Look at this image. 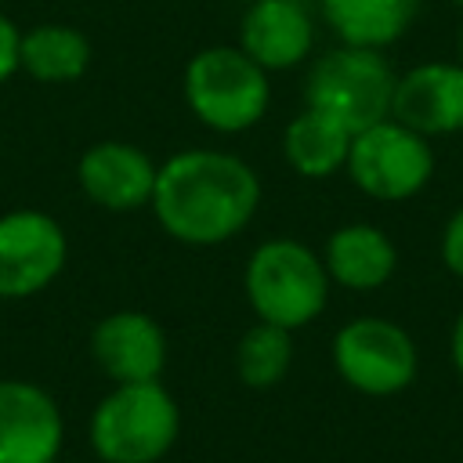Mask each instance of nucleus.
Returning a JSON list of instances; mask_svg holds the SVG:
<instances>
[{
  "label": "nucleus",
  "instance_id": "1",
  "mask_svg": "<svg viewBox=\"0 0 463 463\" xmlns=\"http://www.w3.org/2000/svg\"><path fill=\"white\" fill-rule=\"evenodd\" d=\"M152 213L181 246H221L260 210L257 170L221 148H181L156 170Z\"/></svg>",
  "mask_w": 463,
  "mask_h": 463
},
{
  "label": "nucleus",
  "instance_id": "2",
  "mask_svg": "<svg viewBox=\"0 0 463 463\" xmlns=\"http://www.w3.org/2000/svg\"><path fill=\"white\" fill-rule=\"evenodd\" d=\"M329 271L322 264V253H315L307 242L279 235L264 239L242 268V289L246 304L260 322L300 329L315 322L326 311L329 300Z\"/></svg>",
  "mask_w": 463,
  "mask_h": 463
},
{
  "label": "nucleus",
  "instance_id": "3",
  "mask_svg": "<svg viewBox=\"0 0 463 463\" xmlns=\"http://www.w3.org/2000/svg\"><path fill=\"white\" fill-rule=\"evenodd\" d=\"M90 449L101 463H159L181 434V409L163 380L116 383L90 412Z\"/></svg>",
  "mask_w": 463,
  "mask_h": 463
},
{
  "label": "nucleus",
  "instance_id": "4",
  "mask_svg": "<svg viewBox=\"0 0 463 463\" xmlns=\"http://www.w3.org/2000/svg\"><path fill=\"white\" fill-rule=\"evenodd\" d=\"M184 101L203 127L217 134H242L264 119L271 80L239 43H213L188 58Z\"/></svg>",
  "mask_w": 463,
  "mask_h": 463
},
{
  "label": "nucleus",
  "instance_id": "5",
  "mask_svg": "<svg viewBox=\"0 0 463 463\" xmlns=\"http://www.w3.org/2000/svg\"><path fill=\"white\" fill-rule=\"evenodd\" d=\"M398 72L376 47L336 43L322 51L304 76V101L329 112L351 134L391 116Z\"/></svg>",
  "mask_w": 463,
  "mask_h": 463
},
{
  "label": "nucleus",
  "instance_id": "6",
  "mask_svg": "<svg viewBox=\"0 0 463 463\" xmlns=\"http://www.w3.org/2000/svg\"><path fill=\"white\" fill-rule=\"evenodd\" d=\"M344 170L362 195L376 203H405L430 184L434 148H430V137L387 116L380 123L354 130Z\"/></svg>",
  "mask_w": 463,
  "mask_h": 463
},
{
  "label": "nucleus",
  "instance_id": "7",
  "mask_svg": "<svg viewBox=\"0 0 463 463\" xmlns=\"http://www.w3.org/2000/svg\"><path fill=\"white\" fill-rule=\"evenodd\" d=\"M329 354L336 376L365 398H394L412 387L420 373V351L412 333L380 315H358L344 322L333 333Z\"/></svg>",
  "mask_w": 463,
  "mask_h": 463
},
{
  "label": "nucleus",
  "instance_id": "8",
  "mask_svg": "<svg viewBox=\"0 0 463 463\" xmlns=\"http://www.w3.org/2000/svg\"><path fill=\"white\" fill-rule=\"evenodd\" d=\"M69 260L65 228L33 206L0 217V300L43 293Z\"/></svg>",
  "mask_w": 463,
  "mask_h": 463
},
{
  "label": "nucleus",
  "instance_id": "9",
  "mask_svg": "<svg viewBox=\"0 0 463 463\" xmlns=\"http://www.w3.org/2000/svg\"><path fill=\"white\" fill-rule=\"evenodd\" d=\"M65 416L54 394L33 380H0V463H54Z\"/></svg>",
  "mask_w": 463,
  "mask_h": 463
},
{
  "label": "nucleus",
  "instance_id": "10",
  "mask_svg": "<svg viewBox=\"0 0 463 463\" xmlns=\"http://www.w3.org/2000/svg\"><path fill=\"white\" fill-rule=\"evenodd\" d=\"M156 170L159 163H152L145 148L109 137L83 148V156L76 159V184L94 206L112 213H130L152 203Z\"/></svg>",
  "mask_w": 463,
  "mask_h": 463
},
{
  "label": "nucleus",
  "instance_id": "11",
  "mask_svg": "<svg viewBox=\"0 0 463 463\" xmlns=\"http://www.w3.org/2000/svg\"><path fill=\"white\" fill-rule=\"evenodd\" d=\"M391 116L423 137L463 134V61H420L398 76Z\"/></svg>",
  "mask_w": 463,
  "mask_h": 463
},
{
  "label": "nucleus",
  "instance_id": "12",
  "mask_svg": "<svg viewBox=\"0 0 463 463\" xmlns=\"http://www.w3.org/2000/svg\"><path fill=\"white\" fill-rule=\"evenodd\" d=\"M166 333L163 326L134 307L105 315L90 333V358L112 383H145L159 380L166 369Z\"/></svg>",
  "mask_w": 463,
  "mask_h": 463
},
{
  "label": "nucleus",
  "instance_id": "13",
  "mask_svg": "<svg viewBox=\"0 0 463 463\" xmlns=\"http://www.w3.org/2000/svg\"><path fill=\"white\" fill-rule=\"evenodd\" d=\"M239 47L264 69H297L315 51V18L300 0H253L239 22Z\"/></svg>",
  "mask_w": 463,
  "mask_h": 463
},
{
  "label": "nucleus",
  "instance_id": "14",
  "mask_svg": "<svg viewBox=\"0 0 463 463\" xmlns=\"http://www.w3.org/2000/svg\"><path fill=\"white\" fill-rule=\"evenodd\" d=\"M322 264L329 271V282L354 293H373L394 279L398 246L383 228L354 221V224H340L326 239Z\"/></svg>",
  "mask_w": 463,
  "mask_h": 463
},
{
  "label": "nucleus",
  "instance_id": "15",
  "mask_svg": "<svg viewBox=\"0 0 463 463\" xmlns=\"http://www.w3.org/2000/svg\"><path fill=\"white\" fill-rule=\"evenodd\" d=\"M420 4L423 0H318L322 18L340 43L376 51H387L412 29Z\"/></svg>",
  "mask_w": 463,
  "mask_h": 463
},
{
  "label": "nucleus",
  "instance_id": "16",
  "mask_svg": "<svg viewBox=\"0 0 463 463\" xmlns=\"http://www.w3.org/2000/svg\"><path fill=\"white\" fill-rule=\"evenodd\" d=\"M351 137L354 134L340 119H333L322 109L304 105L282 130V156L300 177L322 181V177H333L344 170Z\"/></svg>",
  "mask_w": 463,
  "mask_h": 463
},
{
  "label": "nucleus",
  "instance_id": "17",
  "mask_svg": "<svg viewBox=\"0 0 463 463\" xmlns=\"http://www.w3.org/2000/svg\"><path fill=\"white\" fill-rule=\"evenodd\" d=\"M90 40L76 25L43 22L22 33L18 72H29L36 83H76L90 69Z\"/></svg>",
  "mask_w": 463,
  "mask_h": 463
},
{
  "label": "nucleus",
  "instance_id": "18",
  "mask_svg": "<svg viewBox=\"0 0 463 463\" xmlns=\"http://www.w3.org/2000/svg\"><path fill=\"white\" fill-rule=\"evenodd\" d=\"M293 365V333L271 322H253L235 344V373L250 391L275 387Z\"/></svg>",
  "mask_w": 463,
  "mask_h": 463
},
{
  "label": "nucleus",
  "instance_id": "19",
  "mask_svg": "<svg viewBox=\"0 0 463 463\" xmlns=\"http://www.w3.org/2000/svg\"><path fill=\"white\" fill-rule=\"evenodd\" d=\"M441 264L456 275V279H463V206L445 221V228H441Z\"/></svg>",
  "mask_w": 463,
  "mask_h": 463
},
{
  "label": "nucleus",
  "instance_id": "20",
  "mask_svg": "<svg viewBox=\"0 0 463 463\" xmlns=\"http://www.w3.org/2000/svg\"><path fill=\"white\" fill-rule=\"evenodd\" d=\"M18 47H22V29L0 11V87L18 72Z\"/></svg>",
  "mask_w": 463,
  "mask_h": 463
},
{
  "label": "nucleus",
  "instance_id": "21",
  "mask_svg": "<svg viewBox=\"0 0 463 463\" xmlns=\"http://www.w3.org/2000/svg\"><path fill=\"white\" fill-rule=\"evenodd\" d=\"M449 354H452V365H456V373H459V380H463V311H459L456 322H452V333H449Z\"/></svg>",
  "mask_w": 463,
  "mask_h": 463
},
{
  "label": "nucleus",
  "instance_id": "22",
  "mask_svg": "<svg viewBox=\"0 0 463 463\" xmlns=\"http://www.w3.org/2000/svg\"><path fill=\"white\" fill-rule=\"evenodd\" d=\"M459 61H463V33H459Z\"/></svg>",
  "mask_w": 463,
  "mask_h": 463
},
{
  "label": "nucleus",
  "instance_id": "23",
  "mask_svg": "<svg viewBox=\"0 0 463 463\" xmlns=\"http://www.w3.org/2000/svg\"><path fill=\"white\" fill-rule=\"evenodd\" d=\"M452 4H456V7H463V0H452Z\"/></svg>",
  "mask_w": 463,
  "mask_h": 463
},
{
  "label": "nucleus",
  "instance_id": "24",
  "mask_svg": "<svg viewBox=\"0 0 463 463\" xmlns=\"http://www.w3.org/2000/svg\"><path fill=\"white\" fill-rule=\"evenodd\" d=\"M54 463H58V459H54Z\"/></svg>",
  "mask_w": 463,
  "mask_h": 463
}]
</instances>
